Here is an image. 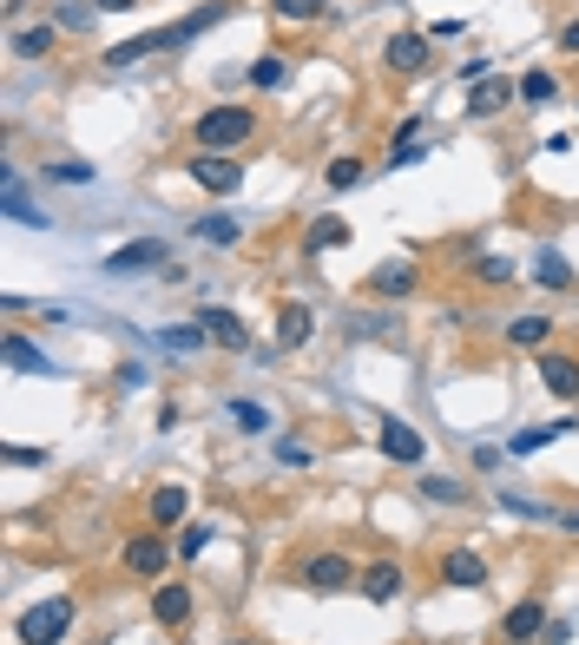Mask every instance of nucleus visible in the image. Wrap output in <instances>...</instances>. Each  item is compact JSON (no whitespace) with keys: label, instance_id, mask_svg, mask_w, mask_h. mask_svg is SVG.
Segmentation results:
<instances>
[{"label":"nucleus","instance_id":"1","mask_svg":"<svg viewBox=\"0 0 579 645\" xmlns=\"http://www.w3.org/2000/svg\"><path fill=\"white\" fill-rule=\"evenodd\" d=\"M244 138H257V112L250 105H211V112H198V152H231Z\"/></svg>","mask_w":579,"mask_h":645},{"label":"nucleus","instance_id":"2","mask_svg":"<svg viewBox=\"0 0 579 645\" xmlns=\"http://www.w3.org/2000/svg\"><path fill=\"white\" fill-rule=\"evenodd\" d=\"M26 645H59L73 633V600L66 593H53V600H40V607H26L20 613V626H13Z\"/></svg>","mask_w":579,"mask_h":645},{"label":"nucleus","instance_id":"3","mask_svg":"<svg viewBox=\"0 0 579 645\" xmlns=\"http://www.w3.org/2000/svg\"><path fill=\"white\" fill-rule=\"evenodd\" d=\"M158 264H165V244H158V237H132V244H119L99 270H105V277H138V270H158Z\"/></svg>","mask_w":579,"mask_h":645},{"label":"nucleus","instance_id":"4","mask_svg":"<svg viewBox=\"0 0 579 645\" xmlns=\"http://www.w3.org/2000/svg\"><path fill=\"white\" fill-rule=\"evenodd\" d=\"M303 587L310 593H343V587H356V560L349 554H316V560H303Z\"/></svg>","mask_w":579,"mask_h":645},{"label":"nucleus","instance_id":"5","mask_svg":"<svg viewBox=\"0 0 579 645\" xmlns=\"http://www.w3.org/2000/svg\"><path fill=\"white\" fill-rule=\"evenodd\" d=\"M191 178H198L204 191H218V198L244 191V165H231L224 152H198V158H191Z\"/></svg>","mask_w":579,"mask_h":645},{"label":"nucleus","instance_id":"6","mask_svg":"<svg viewBox=\"0 0 579 645\" xmlns=\"http://www.w3.org/2000/svg\"><path fill=\"white\" fill-rule=\"evenodd\" d=\"M165 560H171V547H165L158 534H138V541H125V574H132V580H152V587H158Z\"/></svg>","mask_w":579,"mask_h":645},{"label":"nucleus","instance_id":"7","mask_svg":"<svg viewBox=\"0 0 579 645\" xmlns=\"http://www.w3.org/2000/svg\"><path fill=\"white\" fill-rule=\"evenodd\" d=\"M224 13H231V0H204L198 13H185L178 26H165V33H158V53H165V46H191V40H198L204 26H218Z\"/></svg>","mask_w":579,"mask_h":645},{"label":"nucleus","instance_id":"8","mask_svg":"<svg viewBox=\"0 0 579 645\" xmlns=\"http://www.w3.org/2000/svg\"><path fill=\"white\" fill-rule=\"evenodd\" d=\"M514 99H521V86H514V79H494V73L468 86V112H475V119H494V112H508Z\"/></svg>","mask_w":579,"mask_h":645},{"label":"nucleus","instance_id":"9","mask_svg":"<svg viewBox=\"0 0 579 645\" xmlns=\"http://www.w3.org/2000/svg\"><path fill=\"white\" fill-rule=\"evenodd\" d=\"M382 59H389V73L415 79V73H428V40H422V33H396V40L382 46Z\"/></svg>","mask_w":579,"mask_h":645},{"label":"nucleus","instance_id":"10","mask_svg":"<svg viewBox=\"0 0 579 645\" xmlns=\"http://www.w3.org/2000/svg\"><path fill=\"white\" fill-rule=\"evenodd\" d=\"M0 356H7V369L13 376H53V363H46V349H33L20 330H7V343H0Z\"/></svg>","mask_w":579,"mask_h":645},{"label":"nucleus","instance_id":"11","mask_svg":"<svg viewBox=\"0 0 579 645\" xmlns=\"http://www.w3.org/2000/svg\"><path fill=\"white\" fill-rule=\"evenodd\" d=\"M382 455H389V461H402V468H415V461L428 455V442H422L409 422H382Z\"/></svg>","mask_w":579,"mask_h":645},{"label":"nucleus","instance_id":"12","mask_svg":"<svg viewBox=\"0 0 579 645\" xmlns=\"http://www.w3.org/2000/svg\"><path fill=\"white\" fill-rule=\"evenodd\" d=\"M316 336V316H310V303H283V316H277V349H303Z\"/></svg>","mask_w":579,"mask_h":645},{"label":"nucleus","instance_id":"13","mask_svg":"<svg viewBox=\"0 0 579 645\" xmlns=\"http://www.w3.org/2000/svg\"><path fill=\"white\" fill-rule=\"evenodd\" d=\"M198 323L211 330V343H224V349H250V330H244V316H231V310H198Z\"/></svg>","mask_w":579,"mask_h":645},{"label":"nucleus","instance_id":"14","mask_svg":"<svg viewBox=\"0 0 579 645\" xmlns=\"http://www.w3.org/2000/svg\"><path fill=\"white\" fill-rule=\"evenodd\" d=\"M442 587H488V560L468 554V547H455V554L442 560Z\"/></svg>","mask_w":579,"mask_h":645},{"label":"nucleus","instance_id":"15","mask_svg":"<svg viewBox=\"0 0 579 645\" xmlns=\"http://www.w3.org/2000/svg\"><path fill=\"white\" fill-rule=\"evenodd\" d=\"M356 587H363L376 607H389V600L402 593V567H396V560H376V567H363V580H356Z\"/></svg>","mask_w":579,"mask_h":645},{"label":"nucleus","instance_id":"16","mask_svg":"<svg viewBox=\"0 0 579 645\" xmlns=\"http://www.w3.org/2000/svg\"><path fill=\"white\" fill-rule=\"evenodd\" d=\"M152 620L158 626H185L191 620V587H158L152 593Z\"/></svg>","mask_w":579,"mask_h":645},{"label":"nucleus","instance_id":"17","mask_svg":"<svg viewBox=\"0 0 579 645\" xmlns=\"http://www.w3.org/2000/svg\"><path fill=\"white\" fill-rule=\"evenodd\" d=\"M541 382H547L560 402H579V363L574 356H547V363H541Z\"/></svg>","mask_w":579,"mask_h":645},{"label":"nucleus","instance_id":"18","mask_svg":"<svg viewBox=\"0 0 579 645\" xmlns=\"http://www.w3.org/2000/svg\"><path fill=\"white\" fill-rule=\"evenodd\" d=\"M501 633H508L514 645H527L534 633H547V607H541V600H521V607L508 613V626H501Z\"/></svg>","mask_w":579,"mask_h":645},{"label":"nucleus","instance_id":"19","mask_svg":"<svg viewBox=\"0 0 579 645\" xmlns=\"http://www.w3.org/2000/svg\"><path fill=\"white\" fill-rule=\"evenodd\" d=\"M53 46H59V26H53V20H46V26L13 33V53H20V59H53Z\"/></svg>","mask_w":579,"mask_h":645},{"label":"nucleus","instance_id":"20","mask_svg":"<svg viewBox=\"0 0 579 645\" xmlns=\"http://www.w3.org/2000/svg\"><path fill=\"white\" fill-rule=\"evenodd\" d=\"M369 290L376 297H415V270L409 264H382V270H369Z\"/></svg>","mask_w":579,"mask_h":645},{"label":"nucleus","instance_id":"21","mask_svg":"<svg viewBox=\"0 0 579 645\" xmlns=\"http://www.w3.org/2000/svg\"><path fill=\"white\" fill-rule=\"evenodd\" d=\"M0 204H7V218H13V224H46V218L26 204V191H20V178H13V171H0Z\"/></svg>","mask_w":579,"mask_h":645},{"label":"nucleus","instance_id":"22","mask_svg":"<svg viewBox=\"0 0 579 645\" xmlns=\"http://www.w3.org/2000/svg\"><path fill=\"white\" fill-rule=\"evenodd\" d=\"M547 336H554L547 316H514V323H508V343H514V349H541Z\"/></svg>","mask_w":579,"mask_h":645},{"label":"nucleus","instance_id":"23","mask_svg":"<svg viewBox=\"0 0 579 645\" xmlns=\"http://www.w3.org/2000/svg\"><path fill=\"white\" fill-rule=\"evenodd\" d=\"M178 521H185V488L171 481V488L152 494V527H178Z\"/></svg>","mask_w":579,"mask_h":645},{"label":"nucleus","instance_id":"24","mask_svg":"<svg viewBox=\"0 0 579 645\" xmlns=\"http://www.w3.org/2000/svg\"><path fill=\"white\" fill-rule=\"evenodd\" d=\"M145 53H158V33H138V40H119V46H105V66H138Z\"/></svg>","mask_w":579,"mask_h":645},{"label":"nucleus","instance_id":"25","mask_svg":"<svg viewBox=\"0 0 579 645\" xmlns=\"http://www.w3.org/2000/svg\"><path fill=\"white\" fill-rule=\"evenodd\" d=\"M343 244H349V224H343V218L310 224V251H343Z\"/></svg>","mask_w":579,"mask_h":645},{"label":"nucleus","instance_id":"26","mask_svg":"<svg viewBox=\"0 0 579 645\" xmlns=\"http://www.w3.org/2000/svg\"><path fill=\"white\" fill-rule=\"evenodd\" d=\"M567 429H574V422H547V429H527V435H514L508 448H514V455H534V448H547V442H560Z\"/></svg>","mask_w":579,"mask_h":645},{"label":"nucleus","instance_id":"27","mask_svg":"<svg viewBox=\"0 0 579 645\" xmlns=\"http://www.w3.org/2000/svg\"><path fill=\"white\" fill-rule=\"evenodd\" d=\"M422 494H428V501H442V508H461V501H468V488H461L455 475H428V481H422Z\"/></svg>","mask_w":579,"mask_h":645},{"label":"nucleus","instance_id":"28","mask_svg":"<svg viewBox=\"0 0 579 645\" xmlns=\"http://www.w3.org/2000/svg\"><path fill=\"white\" fill-rule=\"evenodd\" d=\"M204 336H211L204 323H191V330H158V343H165V349H178V356H191V349H204Z\"/></svg>","mask_w":579,"mask_h":645},{"label":"nucleus","instance_id":"29","mask_svg":"<svg viewBox=\"0 0 579 645\" xmlns=\"http://www.w3.org/2000/svg\"><path fill=\"white\" fill-rule=\"evenodd\" d=\"M363 185V158H330V191H356Z\"/></svg>","mask_w":579,"mask_h":645},{"label":"nucleus","instance_id":"30","mask_svg":"<svg viewBox=\"0 0 579 645\" xmlns=\"http://www.w3.org/2000/svg\"><path fill=\"white\" fill-rule=\"evenodd\" d=\"M198 237H211V244H237L244 224H237V218H198Z\"/></svg>","mask_w":579,"mask_h":645},{"label":"nucleus","instance_id":"31","mask_svg":"<svg viewBox=\"0 0 579 645\" xmlns=\"http://www.w3.org/2000/svg\"><path fill=\"white\" fill-rule=\"evenodd\" d=\"M534 277H541V283H547V290H567V283H574V270H567V257H560V251H547V257H541V270H534Z\"/></svg>","mask_w":579,"mask_h":645},{"label":"nucleus","instance_id":"32","mask_svg":"<svg viewBox=\"0 0 579 645\" xmlns=\"http://www.w3.org/2000/svg\"><path fill=\"white\" fill-rule=\"evenodd\" d=\"M277 7V20H323L330 13V0H270Z\"/></svg>","mask_w":579,"mask_h":645},{"label":"nucleus","instance_id":"33","mask_svg":"<svg viewBox=\"0 0 579 645\" xmlns=\"http://www.w3.org/2000/svg\"><path fill=\"white\" fill-rule=\"evenodd\" d=\"M250 86H264V92H270V86H283V53H264V59L250 66Z\"/></svg>","mask_w":579,"mask_h":645},{"label":"nucleus","instance_id":"34","mask_svg":"<svg viewBox=\"0 0 579 645\" xmlns=\"http://www.w3.org/2000/svg\"><path fill=\"white\" fill-rule=\"evenodd\" d=\"M475 277H481V283H514L521 270H514L508 257H481V264H475Z\"/></svg>","mask_w":579,"mask_h":645},{"label":"nucleus","instance_id":"35","mask_svg":"<svg viewBox=\"0 0 579 645\" xmlns=\"http://www.w3.org/2000/svg\"><path fill=\"white\" fill-rule=\"evenodd\" d=\"M521 99H527V105H547V99H554V79H547V73H527V79H521Z\"/></svg>","mask_w":579,"mask_h":645},{"label":"nucleus","instance_id":"36","mask_svg":"<svg viewBox=\"0 0 579 645\" xmlns=\"http://www.w3.org/2000/svg\"><path fill=\"white\" fill-rule=\"evenodd\" d=\"M7 468H46V448H20V442H7Z\"/></svg>","mask_w":579,"mask_h":645},{"label":"nucleus","instance_id":"37","mask_svg":"<svg viewBox=\"0 0 579 645\" xmlns=\"http://www.w3.org/2000/svg\"><path fill=\"white\" fill-rule=\"evenodd\" d=\"M46 178H59V185H92V171L73 165V158H66V165H46Z\"/></svg>","mask_w":579,"mask_h":645},{"label":"nucleus","instance_id":"38","mask_svg":"<svg viewBox=\"0 0 579 645\" xmlns=\"http://www.w3.org/2000/svg\"><path fill=\"white\" fill-rule=\"evenodd\" d=\"M231 415H237V422H244V429H250V435H257V429H270V415H264V409H257V402H231Z\"/></svg>","mask_w":579,"mask_h":645},{"label":"nucleus","instance_id":"39","mask_svg":"<svg viewBox=\"0 0 579 645\" xmlns=\"http://www.w3.org/2000/svg\"><path fill=\"white\" fill-rule=\"evenodd\" d=\"M204 541H211V527H185V534H178V554H185V560H198V554H204Z\"/></svg>","mask_w":579,"mask_h":645},{"label":"nucleus","instance_id":"40","mask_svg":"<svg viewBox=\"0 0 579 645\" xmlns=\"http://www.w3.org/2000/svg\"><path fill=\"white\" fill-rule=\"evenodd\" d=\"M409 165H422V138H415V145H396V152H389V171H409Z\"/></svg>","mask_w":579,"mask_h":645},{"label":"nucleus","instance_id":"41","mask_svg":"<svg viewBox=\"0 0 579 645\" xmlns=\"http://www.w3.org/2000/svg\"><path fill=\"white\" fill-rule=\"evenodd\" d=\"M560 46H567V53H579V20H567V26H560Z\"/></svg>","mask_w":579,"mask_h":645},{"label":"nucleus","instance_id":"42","mask_svg":"<svg viewBox=\"0 0 579 645\" xmlns=\"http://www.w3.org/2000/svg\"><path fill=\"white\" fill-rule=\"evenodd\" d=\"M138 0H99V13H132Z\"/></svg>","mask_w":579,"mask_h":645},{"label":"nucleus","instance_id":"43","mask_svg":"<svg viewBox=\"0 0 579 645\" xmlns=\"http://www.w3.org/2000/svg\"><path fill=\"white\" fill-rule=\"evenodd\" d=\"M560 527H567V534H579V508H567V514H560Z\"/></svg>","mask_w":579,"mask_h":645},{"label":"nucleus","instance_id":"44","mask_svg":"<svg viewBox=\"0 0 579 645\" xmlns=\"http://www.w3.org/2000/svg\"><path fill=\"white\" fill-rule=\"evenodd\" d=\"M224 645H257V640H224Z\"/></svg>","mask_w":579,"mask_h":645}]
</instances>
